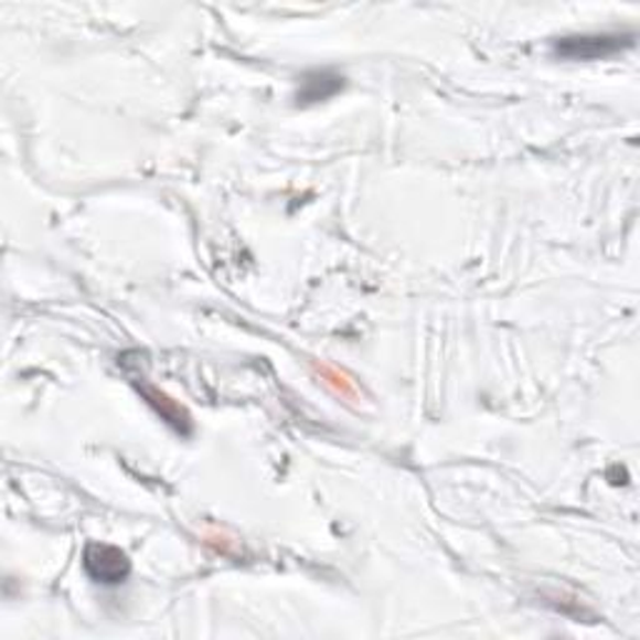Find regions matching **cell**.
<instances>
[{
  "label": "cell",
  "instance_id": "obj_3",
  "mask_svg": "<svg viewBox=\"0 0 640 640\" xmlns=\"http://www.w3.org/2000/svg\"><path fill=\"white\" fill-rule=\"evenodd\" d=\"M343 88V78L331 71H313L308 73L298 90V103H318L335 96Z\"/></svg>",
  "mask_w": 640,
  "mask_h": 640
},
{
  "label": "cell",
  "instance_id": "obj_1",
  "mask_svg": "<svg viewBox=\"0 0 640 640\" xmlns=\"http://www.w3.org/2000/svg\"><path fill=\"white\" fill-rule=\"evenodd\" d=\"M633 45V35L620 33H600V35H570L555 41V55L570 61H596L614 55L618 51Z\"/></svg>",
  "mask_w": 640,
  "mask_h": 640
},
{
  "label": "cell",
  "instance_id": "obj_2",
  "mask_svg": "<svg viewBox=\"0 0 640 640\" xmlns=\"http://www.w3.org/2000/svg\"><path fill=\"white\" fill-rule=\"evenodd\" d=\"M83 566H86L88 576L96 583H103V586H120V583H126L130 573V563L126 558V553H120L118 548H113V545H103V543L88 545Z\"/></svg>",
  "mask_w": 640,
  "mask_h": 640
}]
</instances>
